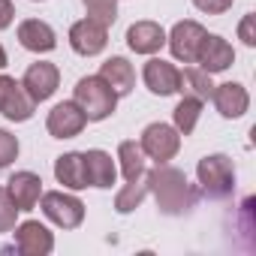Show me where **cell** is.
Returning <instances> with one entry per match:
<instances>
[{"mask_svg":"<svg viewBox=\"0 0 256 256\" xmlns=\"http://www.w3.org/2000/svg\"><path fill=\"white\" fill-rule=\"evenodd\" d=\"M205 36H208V30H205L199 22L184 18V22H178V24L166 34V46H169V52H172L175 60H181V64H196Z\"/></svg>","mask_w":256,"mask_h":256,"instance_id":"6","label":"cell"},{"mask_svg":"<svg viewBox=\"0 0 256 256\" xmlns=\"http://www.w3.org/2000/svg\"><path fill=\"white\" fill-rule=\"evenodd\" d=\"M34 112H36V102L24 94L22 82H16L6 72H0V114L6 120L24 124V120L34 118Z\"/></svg>","mask_w":256,"mask_h":256,"instance_id":"7","label":"cell"},{"mask_svg":"<svg viewBox=\"0 0 256 256\" xmlns=\"http://www.w3.org/2000/svg\"><path fill=\"white\" fill-rule=\"evenodd\" d=\"M126 46L133 54H157L166 46V30L157 22H136L126 28Z\"/></svg>","mask_w":256,"mask_h":256,"instance_id":"17","label":"cell"},{"mask_svg":"<svg viewBox=\"0 0 256 256\" xmlns=\"http://www.w3.org/2000/svg\"><path fill=\"white\" fill-rule=\"evenodd\" d=\"M118 96H126L133 88H136V70H133V64L126 60V58H120V54H114V58H108L102 66H100V72H96Z\"/></svg>","mask_w":256,"mask_h":256,"instance_id":"19","label":"cell"},{"mask_svg":"<svg viewBox=\"0 0 256 256\" xmlns=\"http://www.w3.org/2000/svg\"><path fill=\"white\" fill-rule=\"evenodd\" d=\"M84 126H88V118H84V112L76 106V100L58 102V106L48 112V118H46V130H48L52 139H76V136H82Z\"/></svg>","mask_w":256,"mask_h":256,"instance_id":"8","label":"cell"},{"mask_svg":"<svg viewBox=\"0 0 256 256\" xmlns=\"http://www.w3.org/2000/svg\"><path fill=\"white\" fill-rule=\"evenodd\" d=\"M238 40H241L247 48L256 46V16H253V12H247V16L241 18V24H238Z\"/></svg>","mask_w":256,"mask_h":256,"instance_id":"29","label":"cell"},{"mask_svg":"<svg viewBox=\"0 0 256 256\" xmlns=\"http://www.w3.org/2000/svg\"><path fill=\"white\" fill-rule=\"evenodd\" d=\"M6 193H10V199L16 202L18 211H34L40 205V196H42V178L36 172L22 169L6 181Z\"/></svg>","mask_w":256,"mask_h":256,"instance_id":"15","label":"cell"},{"mask_svg":"<svg viewBox=\"0 0 256 256\" xmlns=\"http://www.w3.org/2000/svg\"><path fill=\"white\" fill-rule=\"evenodd\" d=\"M70 46L82 58H96L108 46V28H102L94 18H82L70 28Z\"/></svg>","mask_w":256,"mask_h":256,"instance_id":"11","label":"cell"},{"mask_svg":"<svg viewBox=\"0 0 256 256\" xmlns=\"http://www.w3.org/2000/svg\"><path fill=\"white\" fill-rule=\"evenodd\" d=\"M199 193L208 199H229L235 193V163L226 154H208L196 163Z\"/></svg>","mask_w":256,"mask_h":256,"instance_id":"2","label":"cell"},{"mask_svg":"<svg viewBox=\"0 0 256 256\" xmlns=\"http://www.w3.org/2000/svg\"><path fill=\"white\" fill-rule=\"evenodd\" d=\"M54 178L66 190H84L88 187V172H84V154L82 151H66L54 160Z\"/></svg>","mask_w":256,"mask_h":256,"instance_id":"20","label":"cell"},{"mask_svg":"<svg viewBox=\"0 0 256 256\" xmlns=\"http://www.w3.org/2000/svg\"><path fill=\"white\" fill-rule=\"evenodd\" d=\"M232 4L235 0H193V6L205 16H223V12L232 10Z\"/></svg>","mask_w":256,"mask_h":256,"instance_id":"28","label":"cell"},{"mask_svg":"<svg viewBox=\"0 0 256 256\" xmlns=\"http://www.w3.org/2000/svg\"><path fill=\"white\" fill-rule=\"evenodd\" d=\"M16 36H18L22 48L34 52V54H48V52L58 48V34H54V28H52L48 22H42V18H24V22L18 24Z\"/></svg>","mask_w":256,"mask_h":256,"instance_id":"13","label":"cell"},{"mask_svg":"<svg viewBox=\"0 0 256 256\" xmlns=\"http://www.w3.org/2000/svg\"><path fill=\"white\" fill-rule=\"evenodd\" d=\"M118 163H120V175L124 181H139L145 178V154L139 148L136 139H126L118 145Z\"/></svg>","mask_w":256,"mask_h":256,"instance_id":"21","label":"cell"},{"mask_svg":"<svg viewBox=\"0 0 256 256\" xmlns=\"http://www.w3.org/2000/svg\"><path fill=\"white\" fill-rule=\"evenodd\" d=\"M139 148H142V154H145L148 160H154V163H169V160H175L178 151H181V133L175 130L172 124L154 120V124H148L145 130H142Z\"/></svg>","mask_w":256,"mask_h":256,"instance_id":"4","label":"cell"},{"mask_svg":"<svg viewBox=\"0 0 256 256\" xmlns=\"http://www.w3.org/2000/svg\"><path fill=\"white\" fill-rule=\"evenodd\" d=\"M211 90H214V82H211V72L199 70V66H187L181 70V84H178V94H187V96H196V100H211Z\"/></svg>","mask_w":256,"mask_h":256,"instance_id":"23","label":"cell"},{"mask_svg":"<svg viewBox=\"0 0 256 256\" xmlns=\"http://www.w3.org/2000/svg\"><path fill=\"white\" fill-rule=\"evenodd\" d=\"M72 100H76V106L84 112L88 120H106V118H112L114 108H118V94H114L100 76H84V78H78L76 88H72Z\"/></svg>","mask_w":256,"mask_h":256,"instance_id":"3","label":"cell"},{"mask_svg":"<svg viewBox=\"0 0 256 256\" xmlns=\"http://www.w3.org/2000/svg\"><path fill=\"white\" fill-rule=\"evenodd\" d=\"M18 208H16V202L10 199V193H6V187H0V232H12L16 229V223H18Z\"/></svg>","mask_w":256,"mask_h":256,"instance_id":"26","label":"cell"},{"mask_svg":"<svg viewBox=\"0 0 256 256\" xmlns=\"http://www.w3.org/2000/svg\"><path fill=\"white\" fill-rule=\"evenodd\" d=\"M142 82L151 94L157 96H172L178 94V84H181V70L163 58H151L142 70Z\"/></svg>","mask_w":256,"mask_h":256,"instance_id":"12","label":"cell"},{"mask_svg":"<svg viewBox=\"0 0 256 256\" xmlns=\"http://www.w3.org/2000/svg\"><path fill=\"white\" fill-rule=\"evenodd\" d=\"M199 118H202V100H196V96H187L184 94L181 102L172 108V126H175L181 136H190L196 130Z\"/></svg>","mask_w":256,"mask_h":256,"instance_id":"22","label":"cell"},{"mask_svg":"<svg viewBox=\"0 0 256 256\" xmlns=\"http://www.w3.org/2000/svg\"><path fill=\"white\" fill-rule=\"evenodd\" d=\"M22 88H24V94L40 106V102L52 100L54 90L60 88V70H58L54 64H48V60H36V64H30L28 72L22 76Z\"/></svg>","mask_w":256,"mask_h":256,"instance_id":"9","label":"cell"},{"mask_svg":"<svg viewBox=\"0 0 256 256\" xmlns=\"http://www.w3.org/2000/svg\"><path fill=\"white\" fill-rule=\"evenodd\" d=\"M84 154V172H88V187H96V190H108L118 178V166L112 160L108 151L102 148H90V151H82Z\"/></svg>","mask_w":256,"mask_h":256,"instance_id":"18","label":"cell"},{"mask_svg":"<svg viewBox=\"0 0 256 256\" xmlns=\"http://www.w3.org/2000/svg\"><path fill=\"white\" fill-rule=\"evenodd\" d=\"M16 157H18V139L0 126V169H6Z\"/></svg>","mask_w":256,"mask_h":256,"instance_id":"27","label":"cell"},{"mask_svg":"<svg viewBox=\"0 0 256 256\" xmlns=\"http://www.w3.org/2000/svg\"><path fill=\"white\" fill-rule=\"evenodd\" d=\"M16 18V6H12V0H0V30H6Z\"/></svg>","mask_w":256,"mask_h":256,"instance_id":"30","label":"cell"},{"mask_svg":"<svg viewBox=\"0 0 256 256\" xmlns=\"http://www.w3.org/2000/svg\"><path fill=\"white\" fill-rule=\"evenodd\" d=\"M145 196H148V181H145V178L126 181V184L114 193V211H118V214H130V211H136V208L145 202Z\"/></svg>","mask_w":256,"mask_h":256,"instance_id":"24","label":"cell"},{"mask_svg":"<svg viewBox=\"0 0 256 256\" xmlns=\"http://www.w3.org/2000/svg\"><path fill=\"white\" fill-rule=\"evenodd\" d=\"M196 64H199V70H205V72H211V76H214V72H226V70L235 64V48H232L223 36L208 34L205 42H202V48H199Z\"/></svg>","mask_w":256,"mask_h":256,"instance_id":"16","label":"cell"},{"mask_svg":"<svg viewBox=\"0 0 256 256\" xmlns=\"http://www.w3.org/2000/svg\"><path fill=\"white\" fill-rule=\"evenodd\" d=\"M40 208L42 214L60 226V229H78L84 223V202L72 193H64V190H48L40 196Z\"/></svg>","mask_w":256,"mask_h":256,"instance_id":"5","label":"cell"},{"mask_svg":"<svg viewBox=\"0 0 256 256\" xmlns=\"http://www.w3.org/2000/svg\"><path fill=\"white\" fill-rule=\"evenodd\" d=\"M211 100H214V108H217L223 118H229V120L244 118L247 108H250V94H247V88H244L241 82H223V84H214Z\"/></svg>","mask_w":256,"mask_h":256,"instance_id":"14","label":"cell"},{"mask_svg":"<svg viewBox=\"0 0 256 256\" xmlns=\"http://www.w3.org/2000/svg\"><path fill=\"white\" fill-rule=\"evenodd\" d=\"M12 238H16V250L22 256H48L54 250V232L40 220L16 223Z\"/></svg>","mask_w":256,"mask_h":256,"instance_id":"10","label":"cell"},{"mask_svg":"<svg viewBox=\"0 0 256 256\" xmlns=\"http://www.w3.org/2000/svg\"><path fill=\"white\" fill-rule=\"evenodd\" d=\"M148 181V193H154L157 208L169 217H181L190 208H196L199 190L193 184H187V175L169 163H157V169H151L145 175Z\"/></svg>","mask_w":256,"mask_h":256,"instance_id":"1","label":"cell"},{"mask_svg":"<svg viewBox=\"0 0 256 256\" xmlns=\"http://www.w3.org/2000/svg\"><path fill=\"white\" fill-rule=\"evenodd\" d=\"M34 4H42V0H34Z\"/></svg>","mask_w":256,"mask_h":256,"instance_id":"32","label":"cell"},{"mask_svg":"<svg viewBox=\"0 0 256 256\" xmlns=\"http://www.w3.org/2000/svg\"><path fill=\"white\" fill-rule=\"evenodd\" d=\"M6 64H10V58H6V48H4V46H0V70H4Z\"/></svg>","mask_w":256,"mask_h":256,"instance_id":"31","label":"cell"},{"mask_svg":"<svg viewBox=\"0 0 256 256\" xmlns=\"http://www.w3.org/2000/svg\"><path fill=\"white\" fill-rule=\"evenodd\" d=\"M82 4H84L88 18L100 22L102 28L114 24V18H118V0H82Z\"/></svg>","mask_w":256,"mask_h":256,"instance_id":"25","label":"cell"}]
</instances>
